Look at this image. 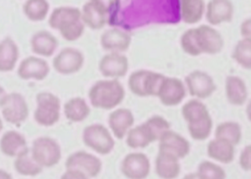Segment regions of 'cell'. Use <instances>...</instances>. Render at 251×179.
I'll return each mask as SVG.
<instances>
[{
  "label": "cell",
  "mask_w": 251,
  "mask_h": 179,
  "mask_svg": "<svg viewBox=\"0 0 251 179\" xmlns=\"http://www.w3.org/2000/svg\"><path fill=\"white\" fill-rule=\"evenodd\" d=\"M48 23L52 29L59 30L67 41L78 40L84 32L82 12L74 7H59L54 9Z\"/></svg>",
  "instance_id": "obj_1"
},
{
  "label": "cell",
  "mask_w": 251,
  "mask_h": 179,
  "mask_svg": "<svg viewBox=\"0 0 251 179\" xmlns=\"http://www.w3.org/2000/svg\"><path fill=\"white\" fill-rule=\"evenodd\" d=\"M126 92L123 86L118 80L98 81L89 90L91 104L96 108L111 110L120 105Z\"/></svg>",
  "instance_id": "obj_2"
},
{
  "label": "cell",
  "mask_w": 251,
  "mask_h": 179,
  "mask_svg": "<svg viewBox=\"0 0 251 179\" xmlns=\"http://www.w3.org/2000/svg\"><path fill=\"white\" fill-rule=\"evenodd\" d=\"M165 77L159 73L140 69L132 73L129 76L128 87L132 93L139 96H157Z\"/></svg>",
  "instance_id": "obj_3"
},
{
  "label": "cell",
  "mask_w": 251,
  "mask_h": 179,
  "mask_svg": "<svg viewBox=\"0 0 251 179\" xmlns=\"http://www.w3.org/2000/svg\"><path fill=\"white\" fill-rule=\"evenodd\" d=\"M37 109L35 112V121L39 124L50 127L60 118V101L51 93H39L36 96Z\"/></svg>",
  "instance_id": "obj_4"
},
{
  "label": "cell",
  "mask_w": 251,
  "mask_h": 179,
  "mask_svg": "<svg viewBox=\"0 0 251 179\" xmlns=\"http://www.w3.org/2000/svg\"><path fill=\"white\" fill-rule=\"evenodd\" d=\"M31 156L41 167L50 168L58 163L62 157L58 143L50 137H40L33 143Z\"/></svg>",
  "instance_id": "obj_5"
},
{
  "label": "cell",
  "mask_w": 251,
  "mask_h": 179,
  "mask_svg": "<svg viewBox=\"0 0 251 179\" xmlns=\"http://www.w3.org/2000/svg\"><path fill=\"white\" fill-rule=\"evenodd\" d=\"M83 142L88 148L96 153L106 155L114 147L113 136L108 129L102 125H90L83 131Z\"/></svg>",
  "instance_id": "obj_6"
},
{
  "label": "cell",
  "mask_w": 251,
  "mask_h": 179,
  "mask_svg": "<svg viewBox=\"0 0 251 179\" xmlns=\"http://www.w3.org/2000/svg\"><path fill=\"white\" fill-rule=\"evenodd\" d=\"M0 107L3 108L4 119L13 124H20L27 118L29 114L26 101L18 93L6 95Z\"/></svg>",
  "instance_id": "obj_7"
},
{
  "label": "cell",
  "mask_w": 251,
  "mask_h": 179,
  "mask_svg": "<svg viewBox=\"0 0 251 179\" xmlns=\"http://www.w3.org/2000/svg\"><path fill=\"white\" fill-rule=\"evenodd\" d=\"M190 95L198 99L208 98L216 90V84L210 75L201 70H194L186 79Z\"/></svg>",
  "instance_id": "obj_8"
},
{
  "label": "cell",
  "mask_w": 251,
  "mask_h": 179,
  "mask_svg": "<svg viewBox=\"0 0 251 179\" xmlns=\"http://www.w3.org/2000/svg\"><path fill=\"white\" fill-rule=\"evenodd\" d=\"M195 29L197 41L201 54L216 55L222 51L224 39L218 30L205 24Z\"/></svg>",
  "instance_id": "obj_9"
},
{
  "label": "cell",
  "mask_w": 251,
  "mask_h": 179,
  "mask_svg": "<svg viewBox=\"0 0 251 179\" xmlns=\"http://www.w3.org/2000/svg\"><path fill=\"white\" fill-rule=\"evenodd\" d=\"M84 63V56L78 49L65 48L53 60V67L57 72L70 75L79 71Z\"/></svg>",
  "instance_id": "obj_10"
},
{
  "label": "cell",
  "mask_w": 251,
  "mask_h": 179,
  "mask_svg": "<svg viewBox=\"0 0 251 179\" xmlns=\"http://www.w3.org/2000/svg\"><path fill=\"white\" fill-rule=\"evenodd\" d=\"M67 169L78 170L90 178L100 174L102 162L97 157L85 152H76L72 154L66 162Z\"/></svg>",
  "instance_id": "obj_11"
},
{
  "label": "cell",
  "mask_w": 251,
  "mask_h": 179,
  "mask_svg": "<svg viewBox=\"0 0 251 179\" xmlns=\"http://www.w3.org/2000/svg\"><path fill=\"white\" fill-rule=\"evenodd\" d=\"M108 8L100 0H92L82 7V21L86 26L92 29H100L108 21Z\"/></svg>",
  "instance_id": "obj_12"
},
{
  "label": "cell",
  "mask_w": 251,
  "mask_h": 179,
  "mask_svg": "<svg viewBox=\"0 0 251 179\" xmlns=\"http://www.w3.org/2000/svg\"><path fill=\"white\" fill-rule=\"evenodd\" d=\"M121 170L128 179H145L149 175L151 163L144 153H129L122 162Z\"/></svg>",
  "instance_id": "obj_13"
},
{
  "label": "cell",
  "mask_w": 251,
  "mask_h": 179,
  "mask_svg": "<svg viewBox=\"0 0 251 179\" xmlns=\"http://www.w3.org/2000/svg\"><path fill=\"white\" fill-rule=\"evenodd\" d=\"M99 68L101 74L106 78L117 80L126 76L128 72V59L120 53H109L101 59Z\"/></svg>",
  "instance_id": "obj_14"
},
{
  "label": "cell",
  "mask_w": 251,
  "mask_h": 179,
  "mask_svg": "<svg viewBox=\"0 0 251 179\" xmlns=\"http://www.w3.org/2000/svg\"><path fill=\"white\" fill-rule=\"evenodd\" d=\"M157 96L165 106H177L186 96V88L179 79L165 77Z\"/></svg>",
  "instance_id": "obj_15"
},
{
  "label": "cell",
  "mask_w": 251,
  "mask_h": 179,
  "mask_svg": "<svg viewBox=\"0 0 251 179\" xmlns=\"http://www.w3.org/2000/svg\"><path fill=\"white\" fill-rule=\"evenodd\" d=\"M160 140L159 151L170 153L177 158H184L190 152V143L187 139L173 131H167Z\"/></svg>",
  "instance_id": "obj_16"
},
{
  "label": "cell",
  "mask_w": 251,
  "mask_h": 179,
  "mask_svg": "<svg viewBox=\"0 0 251 179\" xmlns=\"http://www.w3.org/2000/svg\"><path fill=\"white\" fill-rule=\"evenodd\" d=\"M49 72L50 67L47 61L35 56H29L21 61L18 69V75L24 80L35 79L37 81H42Z\"/></svg>",
  "instance_id": "obj_17"
},
{
  "label": "cell",
  "mask_w": 251,
  "mask_h": 179,
  "mask_svg": "<svg viewBox=\"0 0 251 179\" xmlns=\"http://www.w3.org/2000/svg\"><path fill=\"white\" fill-rule=\"evenodd\" d=\"M234 16V6L228 0H212L207 5L206 19L211 25L230 22Z\"/></svg>",
  "instance_id": "obj_18"
},
{
  "label": "cell",
  "mask_w": 251,
  "mask_h": 179,
  "mask_svg": "<svg viewBox=\"0 0 251 179\" xmlns=\"http://www.w3.org/2000/svg\"><path fill=\"white\" fill-rule=\"evenodd\" d=\"M100 42L103 49L107 51L124 52L130 46L131 36L127 32L119 29H108L102 34Z\"/></svg>",
  "instance_id": "obj_19"
},
{
  "label": "cell",
  "mask_w": 251,
  "mask_h": 179,
  "mask_svg": "<svg viewBox=\"0 0 251 179\" xmlns=\"http://www.w3.org/2000/svg\"><path fill=\"white\" fill-rule=\"evenodd\" d=\"M155 171L161 179H176L181 172L179 159L170 153L159 151L155 160Z\"/></svg>",
  "instance_id": "obj_20"
},
{
  "label": "cell",
  "mask_w": 251,
  "mask_h": 179,
  "mask_svg": "<svg viewBox=\"0 0 251 179\" xmlns=\"http://www.w3.org/2000/svg\"><path fill=\"white\" fill-rule=\"evenodd\" d=\"M134 122V116L131 111L128 109H118L110 113L108 118V124L111 128L115 137L123 139L128 133V129Z\"/></svg>",
  "instance_id": "obj_21"
},
{
  "label": "cell",
  "mask_w": 251,
  "mask_h": 179,
  "mask_svg": "<svg viewBox=\"0 0 251 179\" xmlns=\"http://www.w3.org/2000/svg\"><path fill=\"white\" fill-rule=\"evenodd\" d=\"M225 94L230 104L240 107L246 103L248 98V90L242 79L229 75L225 81Z\"/></svg>",
  "instance_id": "obj_22"
},
{
  "label": "cell",
  "mask_w": 251,
  "mask_h": 179,
  "mask_svg": "<svg viewBox=\"0 0 251 179\" xmlns=\"http://www.w3.org/2000/svg\"><path fill=\"white\" fill-rule=\"evenodd\" d=\"M235 146L223 139L212 140L207 145V155L215 161L228 164L233 162L235 155Z\"/></svg>",
  "instance_id": "obj_23"
},
{
  "label": "cell",
  "mask_w": 251,
  "mask_h": 179,
  "mask_svg": "<svg viewBox=\"0 0 251 179\" xmlns=\"http://www.w3.org/2000/svg\"><path fill=\"white\" fill-rule=\"evenodd\" d=\"M30 43L33 52L45 57L51 56L58 45V41L56 38L45 30L35 33Z\"/></svg>",
  "instance_id": "obj_24"
},
{
  "label": "cell",
  "mask_w": 251,
  "mask_h": 179,
  "mask_svg": "<svg viewBox=\"0 0 251 179\" xmlns=\"http://www.w3.org/2000/svg\"><path fill=\"white\" fill-rule=\"evenodd\" d=\"M0 148L5 155L9 157L20 156L29 150L25 137L14 131L7 132L3 135L0 141Z\"/></svg>",
  "instance_id": "obj_25"
},
{
  "label": "cell",
  "mask_w": 251,
  "mask_h": 179,
  "mask_svg": "<svg viewBox=\"0 0 251 179\" xmlns=\"http://www.w3.org/2000/svg\"><path fill=\"white\" fill-rule=\"evenodd\" d=\"M19 57V49L10 38L0 42V71L8 72L14 69Z\"/></svg>",
  "instance_id": "obj_26"
},
{
  "label": "cell",
  "mask_w": 251,
  "mask_h": 179,
  "mask_svg": "<svg viewBox=\"0 0 251 179\" xmlns=\"http://www.w3.org/2000/svg\"><path fill=\"white\" fill-rule=\"evenodd\" d=\"M181 112L188 125L198 124L211 117L207 107L197 99L187 102L182 107Z\"/></svg>",
  "instance_id": "obj_27"
},
{
  "label": "cell",
  "mask_w": 251,
  "mask_h": 179,
  "mask_svg": "<svg viewBox=\"0 0 251 179\" xmlns=\"http://www.w3.org/2000/svg\"><path fill=\"white\" fill-rule=\"evenodd\" d=\"M180 3V15L185 23L194 24L201 21L205 10L204 1L182 0Z\"/></svg>",
  "instance_id": "obj_28"
},
{
  "label": "cell",
  "mask_w": 251,
  "mask_h": 179,
  "mask_svg": "<svg viewBox=\"0 0 251 179\" xmlns=\"http://www.w3.org/2000/svg\"><path fill=\"white\" fill-rule=\"evenodd\" d=\"M64 112L65 116L69 121L79 122L88 117L90 108L84 99L76 97L71 99L65 104Z\"/></svg>",
  "instance_id": "obj_29"
},
{
  "label": "cell",
  "mask_w": 251,
  "mask_h": 179,
  "mask_svg": "<svg viewBox=\"0 0 251 179\" xmlns=\"http://www.w3.org/2000/svg\"><path fill=\"white\" fill-rule=\"evenodd\" d=\"M155 142L146 123L134 127L127 133L126 143L129 148H145L151 142Z\"/></svg>",
  "instance_id": "obj_30"
},
{
  "label": "cell",
  "mask_w": 251,
  "mask_h": 179,
  "mask_svg": "<svg viewBox=\"0 0 251 179\" xmlns=\"http://www.w3.org/2000/svg\"><path fill=\"white\" fill-rule=\"evenodd\" d=\"M215 137L228 141L234 146L239 144L242 139V129L239 123L226 121L219 124L215 130Z\"/></svg>",
  "instance_id": "obj_31"
},
{
  "label": "cell",
  "mask_w": 251,
  "mask_h": 179,
  "mask_svg": "<svg viewBox=\"0 0 251 179\" xmlns=\"http://www.w3.org/2000/svg\"><path fill=\"white\" fill-rule=\"evenodd\" d=\"M23 10L29 21H44L49 11V3L45 0H29L24 4Z\"/></svg>",
  "instance_id": "obj_32"
},
{
  "label": "cell",
  "mask_w": 251,
  "mask_h": 179,
  "mask_svg": "<svg viewBox=\"0 0 251 179\" xmlns=\"http://www.w3.org/2000/svg\"><path fill=\"white\" fill-rule=\"evenodd\" d=\"M15 169L19 174L25 176H36L42 172V167L29 156V150L17 157L15 162Z\"/></svg>",
  "instance_id": "obj_33"
},
{
  "label": "cell",
  "mask_w": 251,
  "mask_h": 179,
  "mask_svg": "<svg viewBox=\"0 0 251 179\" xmlns=\"http://www.w3.org/2000/svg\"><path fill=\"white\" fill-rule=\"evenodd\" d=\"M232 57L244 69H251V40L243 39L239 41Z\"/></svg>",
  "instance_id": "obj_34"
},
{
  "label": "cell",
  "mask_w": 251,
  "mask_h": 179,
  "mask_svg": "<svg viewBox=\"0 0 251 179\" xmlns=\"http://www.w3.org/2000/svg\"><path fill=\"white\" fill-rule=\"evenodd\" d=\"M197 174L200 179H226L224 168L209 161H204L199 164Z\"/></svg>",
  "instance_id": "obj_35"
},
{
  "label": "cell",
  "mask_w": 251,
  "mask_h": 179,
  "mask_svg": "<svg viewBox=\"0 0 251 179\" xmlns=\"http://www.w3.org/2000/svg\"><path fill=\"white\" fill-rule=\"evenodd\" d=\"M181 45L184 52L187 53V55L192 56L201 55L197 41L195 28L187 29V31L183 33L181 38Z\"/></svg>",
  "instance_id": "obj_36"
},
{
  "label": "cell",
  "mask_w": 251,
  "mask_h": 179,
  "mask_svg": "<svg viewBox=\"0 0 251 179\" xmlns=\"http://www.w3.org/2000/svg\"><path fill=\"white\" fill-rule=\"evenodd\" d=\"M147 128L149 129L154 141H157L161 138L163 133L170 130L169 122L163 118L162 116H155L148 119V121L145 122Z\"/></svg>",
  "instance_id": "obj_37"
},
{
  "label": "cell",
  "mask_w": 251,
  "mask_h": 179,
  "mask_svg": "<svg viewBox=\"0 0 251 179\" xmlns=\"http://www.w3.org/2000/svg\"><path fill=\"white\" fill-rule=\"evenodd\" d=\"M240 165L243 170L251 171V144L246 146L240 154Z\"/></svg>",
  "instance_id": "obj_38"
},
{
  "label": "cell",
  "mask_w": 251,
  "mask_h": 179,
  "mask_svg": "<svg viewBox=\"0 0 251 179\" xmlns=\"http://www.w3.org/2000/svg\"><path fill=\"white\" fill-rule=\"evenodd\" d=\"M61 179H89L86 174L78 170L67 169V172L62 175Z\"/></svg>",
  "instance_id": "obj_39"
},
{
  "label": "cell",
  "mask_w": 251,
  "mask_h": 179,
  "mask_svg": "<svg viewBox=\"0 0 251 179\" xmlns=\"http://www.w3.org/2000/svg\"><path fill=\"white\" fill-rule=\"evenodd\" d=\"M240 34L244 39L251 40V18L244 21L240 25Z\"/></svg>",
  "instance_id": "obj_40"
},
{
  "label": "cell",
  "mask_w": 251,
  "mask_h": 179,
  "mask_svg": "<svg viewBox=\"0 0 251 179\" xmlns=\"http://www.w3.org/2000/svg\"><path fill=\"white\" fill-rule=\"evenodd\" d=\"M0 179H13L11 175L4 171L0 170Z\"/></svg>",
  "instance_id": "obj_41"
},
{
  "label": "cell",
  "mask_w": 251,
  "mask_h": 179,
  "mask_svg": "<svg viewBox=\"0 0 251 179\" xmlns=\"http://www.w3.org/2000/svg\"><path fill=\"white\" fill-rule=\"evenodd\" d=\"M246 115H247L249 121L251 122V101L249 102L247 107H246Z\"/></svg>",
  "instance_id": "obj_42"
},
{
  "label": "cell",
  "mask_w": 251,
  "mask_h": 179,
  "mask_svg": "<svg viewBox=\"0 0 251 179\" xmlns=\"http://www.w3.org/2000/svg\"><path fill=\"white\" fill-rule=\"evenodd\" d=\"M182 179H200L198 176L197 173L196 174H189L186 175V176Z\"/></svg>",
  "instance_id": "obj_43"
},
{
  "label": "cell",
  "mask_w": 251,
  "mask_h": 179,
  "mask_svg": "<svg viewBox=\"0 0 251 179\" xmlns=\"http://www.w3.org/2000/svg\"><path fill=\"white\" fill-rule=\"evenodd\" d=\"M5 91H4L3 87H0V106H1V103H2L3 98L5 97Z\"/></svg>",
  "instance_id": "obj_44"
},
{
  "label": "cell",
  "mask_w": 251,
  "mask_h": 179,
  "mask_svg": "<svg viewBox=\"0 0 251 179\" xmlns=\"http://www.w3.org/2000/svg\"><path fill=\"white\" fill-rule=\"evenodd\" d=\"M2 128H3V123H2V121L0 120V131L2 130Z\"/></svg>",
  "instance_id": "obj_45"
}]
</instances>
